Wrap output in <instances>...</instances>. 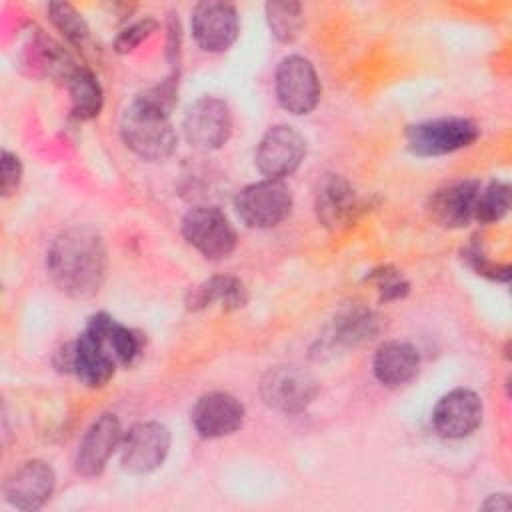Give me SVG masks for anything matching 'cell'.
<instances>
[{"instance_id": "83f0119b", "label": "cell", "mask_w": 512, "mask_h": 512, "mask_svg": "<svg viewBox=\"0 0 512 512\" xmlns=\"http://www.w3.org/2000/svg\"><path fill=\"white\" fill-rule=\"evenodd\" d=\"M464 258L482 276H488V278L498 280V282H508V278H510V266L508 264H494V262H490L486 258V254L480 252L478 248L466 250Z\"/></svg>"}, {"instance_id": "7c38bea8", "label": "cell", "mask_w": 512, "mask_h": 512, "mask_svg": "<svg viewBox=\"0 0 512 512\" xmlns=\"http://www.w3.org/2000/svg\"><path fill=\"white\" fill-rule=\"evenodd\" d=\"M194 42L204 52H226L238 38L240 18L232 4L226 2H200L190 18Z\"/></svg>"}, {"instance_id": "44dd1931", "label": "cell", "mask_w": 512, "mask_h": 512, "mask_svg": "<svg viewBox=\"0 0 512 512\" xmlns=\"http://www.w3.org/2000/svg\"><path fill=\"white\" fill-rule=\"evenodd\" d=\"M70 110L78 120L96 118L104 106V92L98 78L86 68H74L66 78Z\"/></svg>"}, {"instance_id": "4fadbf2b", "label": "cell", "mask_w": 512, "mask_h": 512, "mask_svg": "<svg viewBox=\"0 0 512 512\" xmlns=\"http://www.w3.org/2000/svg\"><path fill=\"white\" fill-rule=\"evenodd\" d=\"M482 400L474 390L454 388L446 392L434 406L432 424L444 438H466L482 422Z\"/></svg>"}, {"instance_id": "f546056e", "label": "cell", "mask_w": 512, "mask_h": 512, "mask_svg": "<svg viewBox=\"0 0 512 512\" xmlns=\"http://www.w3.org/2000/svg\"><path fill=\"white\" fill-rule=\"evenodd\" d=\"M510 498L508 494H490L486 502L482 504L484 510H510Z\"/></svg>"}, {"instance_id": "9a60e30c", "label": "cell", "mask_w": 512, "mask_h": 512, "mask_svg": "<svg viewBox=\"0 0 512 512\" xmlns=\"http://www.w3.org/2000/svg\"><path fill=\"white\" fill-rule=\"evenodd\" d=\"M122 436V424L116 414L98 416L88 426L78 444L74 458L76 470L82 476H98L104 470L110 456L116 452V448H120Z\"/></svg>"}, {"instance_id": "52a82bcc", "label": "cell", "mask_w": 512, "mask_h": 512, "mask_svg": "<svg viewBox=\"0 0 512 512\" xmlns=\"http://www.w3.org/2000/svg\"><path fill=\"white\" fill-rule=\"evenodd\" d=\"M316 394V378L296 364L274 366L260 382V396L264 404L282 414L302 412L316 398Z\"/></svg>"}, {"instance_id": "9c48e42d", "label": "cell", "mask_w": 512, "mask_h": 512, "mask_svg": "<svg viewBox=\"0 0 512 512\" xmlns=\"http://www.w3.org/2000/svg\"><path fill=\"white\" fill-rule=\"evenodd\" d=\"M186 142L202 152L222 148L232 136V112L216 96H202L188 106L182 122Z\"/></svg>"}, {"instance_id": "4316f807", "label": "cell", "mask_w": 512, "mask_h": 512, "mask_svg": "<svg viewBox=\"0 0 512 512\" xmlns=\"http://www.w3.org/2000/svg\"><path fill=\"white\" fill-rule=\"evenodd\" d=\"M22 182V162L16 154L2 150L0 154V190L2 196H10Z\"/></svg>"}, {"instance_id": "ffe728a7", "label": "cell", "mask_w": 512, "mask_h": 512, "mask_svg": "<svg viewBox=\"0 0 512 512\" xmlns=\"http://www.w3.org/2000/svg\"><path fill=\"white\" fill-rule=\"evenodd\" d=\"M246 298V288L238 278L214 276L188 292L186 306L190 310H202L206 306L220 304L226 310H236L246 304Z\"/></svg>"}, {"instance_id": "7a4b0ae2", "label": "cell", "mask_w": 512, "mask_h": 512, "mask_svg": "<svg viewBox=\"0 0 512 512\" xmlns=\"http://www.w3.org/2000/svg\"><path fill=\"white\" fill-rule=\"evenodd\" d=\"M120 134L126 148L148 162L168 160L178 146V136L170 122V114L152 106L140 96L126 106L120 120Z\"/></svg>"}, {"instance_id": "2e32d148", "label": "cell", "mask_w": 512, "mask_h": 512, "mask_svg": "<svg viewBox=\"0 0 512 512\" xmlns=\"http://www.w3.org/2000/svg\"><path fill=\"white\" fill-rule=\"evenodd\" d=\"M54 486V470L42 460H28L6 478L4 498L18 510H38L52 496Z\"/></svg>"}, {"instance_id": "5b68a950", "label": "cell", "mask_w": 512, "mask_h": 512, "mask_svg": "<svg viewBox=\"0 0 512 512\" xmlns=\"http://www.w3.org/2000/svg\"><path fill=\"white\" fill-rule=\"evenodd\" d=\"M406 144L416 156H444L468 148L478 138V126L470 118H434L406 128Z\"/></svg>"}, {"instance_id": "6da1fadb", "label": "cell", "mask_w": 512, "mask_h": 512, "mask_svg": "<svg viewBox=\"0 0 512 512\" xmlns=\"http://www.w3.org/2000/svg\"><path fill=\"white\" fill-rule=\"evenodd\" d=\"M106 246L90 226L60 232L46 254V270L54 286L70 298L94 296L106 278Z\"/></svg>"}, {"instance_id": "ac0fdd59", "label": "cell", "mask_w": 512, "mask_h": 512, "mask_svg": "<svg viewBox=\"0 0 512 512\" xmlns=\"http://www.w3.org/2000/svg\"><path fill=\"white\" fill-rule=\"evenodd\" d=\"M314 206L322 226L330 230H338L354 222L360 210V200L348 180H344L342 176L330 174L318 186Z\"/></svg>"}, {"instance_id": "cb8c5ba5", "label": "cell", "mask_w": 512, "mask_h": 512, "mask_svg": "<svg viewBox=\"0 0 512 512\" xmlns=\"http://www.w3.org/2000/svg\"><path fill=\"white\" fill-rule=\"evenodd\" d=\"M48 18L54 28L72 44H84L90 36L88 24L82 14L68 2H50L48 4Z\"/></svg>"}, {"instance_id": "30bf717a", "label": "cell", "mask_w": 512, "mask_h": 512, "mask_svg": "<svg viewBox=\"0 0 512 512\" xmlns=\"http://www.w3.org/2000/svg\"><path fill=\"white\" fill-rule=\"evenodd\" d=\"M306 156V140L292 126L278 124L260 138L254 164L268 180H282L298 170Z\"/></svg>"}, {"instance_id": "e0dca14e", "label": "cell", "mask_w": 512, "mask_h": 512, "mask_svg": "<svg viewBox=\"0 0 512 512\" xmlns=\"http://www.w3.org/2000/svg\"><path fill=\"white\" fill-rule=\"evenodd\" d=\"M480 188L478 180H456L438 188L428 202L432 220L444 228L468 226L476 216Z\"/></svg>"}, {"instance_id": "ba28073f", "label": "cell", "mask_w": 512, "mask_h": 512, "mask_svg": "<svg viewBox=\"0 0 512 512\" xmlns=\"http://www.w3.org/2000/svg\"><path fill=\"white\" fill-rule=\"evenodd\" d=\"M274 90L278 104L294 114H310L320 100V80L310 60L298 54L284 56L276 66Z\"/></svg>"}, {"instance_id": "603a6c76", "label": "cell", "mask_w": 512, "mask_h": 512, "mask_svg": "<svg viewBox=\"0 0 512 512\" xmlns=\"http://www.w3.org/2000/svg\"><path fill=\"white\" fill-rule=\"evenodd\" d=\"M266 22L272 32V36L280 42H292L298 38L304 16L302 6L298 2L290 0H274L266 4Z\"/></svg>"}, {"instance_id": "f1b7e54d", "label": "cell", "mask_w": 512, "mask_h": 512, "mask_svg": "<svg viewBox=\"0 0 512 512\" xmlns=\"http://www.w3.org/2000/svg\"><path fill=\"white\" fill-rule=\"evenodd\" d=\"M378 280V290H380V300H398L404 298L410 290V284L396 272H378L376 274Z\"/></svg>"}, {"instance_id": "7402d4cb", "label": "cell", "mask_w": 512, "mask_h": 512, "mask_svg": "<svg viewBox=\"0 0 512 512\" xmlns=\"http://www.w3.org/2000/svg\"><path fill=\"white\" fill-rule=\"evenodd\" d=\"M376 332H378L376 316L366 308L354 306V308L340 312L334 318L332 338L336 344L356 346V344H362V342L374 338Z\"/></svg>"}, {"instance_id": "d6986e66", "label": "cell", "mask_w": 512, "mask_h": 512, "mask_svg": "<svg viewBox=\"0 0 512 512\" xmlns=\"http://www.w3.org/2000/svg\"><path fill=\"white\" fill-rule=\"evenodd\" d=\"M420 370L418 350L402 340H388L374 352L372 372L386 388H402L410 384Z\"/></svg>"}, {"instance_id": "277c9868", "label": "cell", "mask_w": 512, "mask_h": 512, "mask_svg": "<svg viewBox=\"0 0 512 512\" xmlns=\"http://www.w3.org/2000/svg\"><path fill=\"white\" fill-rule=\"evenodd\" d=\"M238 218L248 228H274L292 212V194L282 180H260L242 188L234 198Z\"/></svg>"}, {"instance_id": "d4e9b609", "label": "cell", "mask_w": 512, "mask_h": 512, "mask_svg": "<svg viewBox=\"0 0 512 512\" xmlns=\"http://www.w3.org/2000/svg\"><path fill=\"white\" fill-rule=\"evenodd\" d=\"M510 210V186L502 180H492L486 188H480L474 220L490 224L498 222Z\"/></svg>"}, {"instance_id": "8fae6325", "label": "cell", "mask_w": 512, "mask_h": 512, "mask_svg": "<svg viewBox=\"0 0 512 512\" xmlns=\"http://www.w3.org/2000/svg\"><path fill=\"white\" fill-rule=\"evenodd\" d=\"M170 450V430L154 420L132 424L120 444L122 468L132 474H148L162 466Z\"/></svg>"}, {"instance_id": "8992f818", "label": "cell", "mask_w": 512, "mask_h": 512, "mask_svg": "<svg viewBox=\"0 0 512 512\" xmlns=\"http://www.w3.org/2000/svg\"><path fill=\"white\" fill-rule=\"evenodd\" d=\"M182 236L208 260H224L236 248V230L214 206H196L182 218Z\"/></svg>"}, {"instance_id": "3957f363", "label": "cell", "mask_w": 512, "mask_h": 512, "mask_svg": "<svg viewBox=\"0 0 512 512\" xmlns=\"http://www.w3.org/2000/svg\"><path fill=\"white\" fill-rule=\"evenodd\" d=\"M56 366L72 372L88 388H102L120 364L100 328L88 320L84 332L58 352Z\"/></svg>"}, {"instance_id": "5bb4252c", "label": "cell", "mask_w": 512, "mask_h": 512, "mask_svg": "<svg viewBox=\"0 0 512 512\" xmlns=\"http://www.w3.org/2000/svg\"><path fill=\"white\" fill-rule=\"evenodd\" d=\"M244 404L228 392H208L192 408V426L202 438H224L244 424Z\"/></svg>"}, {"instance_id": "484cf974", "label": "cell", "mask_w": 512, "mask_h": 512, "mask_svg": "<svg viewBox=\"0 0 512 512\" xmlns=\"http://www.w3.org/2000/svg\"><path fill=\"white\" fill-rule=\"evenodd\" d=\"M156 30H158V22L154 18H142V20L130 24L128 28H124L116 36L114 48L120 54H128V52L136 50L144 40H148Z\"/></svg>"}]
</instances>
